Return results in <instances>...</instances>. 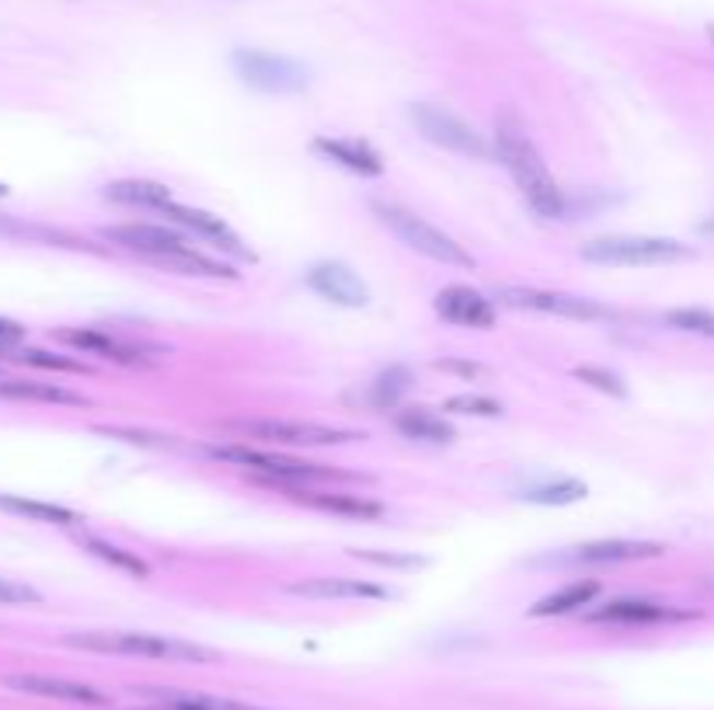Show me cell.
<instances>
[{"mask_svg": "<svg viewBox=\"0 0 714 710\" xmlns=\"http://www.w3.org/2000/svg\"><path fill=\"white\" fill-rule=\"evenodd\" d=\"M495 150H499L502 164L510 167L516 188L523 191V199L530 202L537 217H543V220H565L569 217L565 191L558 188L554 175L540 158V150L534 147L530 137H526L523 123L513 112H502L495 119Z\"/></svg>", "mask_w": 714, "mask_h": 710, "instance_id": "6da1fadb", "label": "cell"}, {"mask_svg": "<svg viewBox=\"0 0 714 710\" xmlns=\"http://www.w3.org/2000/svg\"><path fill=\"white\" fill-rule=\"evenodd\" d=\"M206 456L220 459V464H231L255 474V481L261 488L272 485H321V481H355V474L335 470L325 464H307V459L283 456V453H269V450H255L248 443H231V446H202Z\"/></svg>", "mask_w": 714, "mask_h": 710, "instance_id": "7a4b0ae2", "label": "cell"}, {"mask_svg": "<svg viewBox=\"0 0 714 710\" xmlns=\"http://www.w3.org/2000/svg\"><path fill=\"white\" fill-rule=\"evenodd\" d=\"M370 209L377 213V220L394 230V237H401V244H408L411 252H419L432 261L440 265H449V268H475V255L467 252L464 244H457L449 234H443L440 226H432L429 220H422L419 213H411V209L398 206V202H370Z\"/></svg>", "mask_w": 714, "mask_h": 710, "instance_id": "3957f363", "label": "cell"}, {"mask_svg": "<svg viewBox=\"0 0 714 710\" xmlns=\"http://www.w3.org/2000/svg\"><path fill=\"white\" fill-rule=\"evenodd\" d=\"M223 432L237 435L241 443H255L261 446H342L355 443V439H366L363 432L352 429H335L321 426V421H290V418H234L223 421Z\"/></svg>", "mask_w": 714, "mask_h": 710, "instance_id": "277c9868", "label": "cell"}, {"mask_svg": "<svg viewBox=\"0 0 714 710\" xmlns=\"http://www.w3.org/2000/svg\"><path fill=\"white\" fill-rule=\"evenodd\" d=\"M67 644L84 651H105V655H137V659H161V662H216L210 648L189 641L157 638V635H133V630H95V635H70Z\"/></svg>", "mask_w": 714, "mask_h": 710, "instance_id": "5b68a950", "label": "cell"}, {"mask_svg": "<svg viewBox=\"0 0 714 710\" xmlns=\"http://www.w3.org/2000/svg\"><path fill=\"white\" fill-rule=\"evenodd\" d=\"M582 261L610 265V268H645V265H672L693 258V247L669 237H599L582 244Z\"/></svg>", "mask_w": 714, "mask_h": 710, "instance_id": "8992f818", "label": "cell"}, {"mask_svg": "<svg viewBox=\"0 0 714 710\" xmlns=\"http://www.w3.org/2000/svg\"><path fill=\"white\" fill-rule=\"evenodd\" d=\"M408 119L429 143L454 150V153H460V158L488 161L495 153V143H488L471 123H464L460 115H454L449 108H440L432 102H415L408 108Z\"/></svg>", "mask_w": 714, "mask_h": 710, "instance_id": "52a82bcc", "label": "cell"}, {"mask_svg": "<svg viewBox=\"0 0 714 710\" xmlns=\"http://www.w3.org/2000/svg\"><path fill=\"white\" fill-rule=\"evenodd\" d=\"M234 70L244 84H251L266 94H296L307 88V67L290 60V56L261 53V49H237Z\"/></svg>", "mask_w": 714, "mask_h": 710, "instance_id": "ba28073f", "label": "cell"}, {"mask_svg": "<svg viewBox=\"0 0 714 710\" xmlns=\"http://www.w3.org/2000/svg\"><path fill=\"white\" fill-rule=\"evenodd\" d=\"M495 300L502 306H516V311H537V314H554V317H572V321H610L613 311L604 303L572 296V293H554V290H534V286H499Z\"/></svg>", "mask_w": 714, "mask_h": 710, "instance_id": "9c48e42d", "label": "cell"}, {"mask_svg": "<svg viewBox=\"0 0 714 710\" xmlns=\"http://www.w3.org/2000/svg\"><path fill=\"white\" fill-rule=\"evenodd\" d=\"M102 237L126 247V252H137L147 261L161 265L164 258H175L182 252L196 247L189 237L182 234L178 226H161V223H119V226H105Z\"/></svg>", "mask_w": 714, "mask_h": 710, "instance_id": "30bf717a", "label": "cell"}, {"mask_svg": "<svg viewBox=\"0 0 714 710\" xmlns=\"http://www.w3.org/2000/svg\"><path fill=\"white\" fill-rule=\"evenodd\" d=\"M701 613L680 609L655 600H610L586 613V624H610V627H659V624H687Z\"/></svg>", "mask_w": 714, "mask_h": 710, "instance_id": "8fae6325", "label": "cell"}, {"mask_svg": "<svg viewBox=\"0 0 714 710\" xmlns=\"http://www.w3.org/2000/svg\"><path fill=\"white\" fill-rule=\"evenodd\" d=\"M663 544L652 540H593L569 547L565 554H551L543 558V564H586V568H604V564H631V561H652L663 558Z\"/></svg>", "mask_w": 714, "mask_h": 710, "instance_id": "7c38bea8", "label": "cell"}, {"mask_svg": "<svg viewBox=\"0 0 714 710\" xmlns=\"http://www.w3.org/2000/svg\"><path fill=\"white\" fill-rule=\"evenodd\" d=\"M164 217L172 220V226L185 230V234H192V237H202V241H210L216 252L223 255H231V258H255L248 247H244V241L234 234V230L223 223L220 217L213 213H206V209H196V206H182V202H172L164 209Z\"/></svg>", "mask_w": 714, "mask_h": 710, "instance_id": "4fadbf2b", "label": "cell"}, {"mask_svg": "<svg viewBox=\"0 0 714 710\" xmlns=\"http://www.w3.org/2000/svg\"><path fill=\"white\" fill-rule=\"evenodd\" d=\"M436 314L446 324H454V328H475V331L495 328V321H499L495 303L484 293L471 290V286H446V290H440Z\"/></svg>", "mask_w": 714, "mask_h": 710, "instance_id": "5bb4252c", "label": "cell"}, {"mask_svg": "<svg viewBox=\"0 0 714 710\" xmlns=\"http://www.w3.org/2000/svg\"><path fill=\"white\" fill-rule=\"evenodd\" d=\"M272 491H283L293 502L317 509V512H331V515H346V520H381L384 505L370 502L366 494H349V491H317L311 485H272Z\"/></svg>", "mask_w": 714, "mask_h": 710, "instance_id": "9a60e30c", "label": "cell"}, {"mask_svg": "<svg viewBox=\"0 0 714 710\" xmlns=\"http://www.w3.org/2000/svg\"><path fill=\"white\" fill-rule=\"evenodd\" d=\"M60 341L70 345V349H78V352L98 356V359H108V362H122V366L147 362V356L154 352L140 341H126L119 335H108V331H98V328H67V331H60Z\"/></svg>", "mask_w": 714, "mask_h": 710, "instance_id": "2e32d148", "label": "cell"}, {"mask_svg": "<svg viewBox=\"0 0 714 710\" xmlns=\"http://www.w3.org/2000/svg\"><path fill=\"white\" fill-rule=\"evenodd\" d=\"M307 286L317 296H325V300H331L338 306H366L370 303L366 282L355 276L349 265H342V261L314 265L311 272H307Z\"/></svg>", "mask_w": 714, "mask_h": 710, "instance_id": "e0dca14e", "label": "cell"}, {"mask_svg": "<svg viewBox=\"0 0 714 710\" xmlns=\"http://www.w3.org/2000/svg\"><path fill=\"white\" fill-rule=\"evenodd\" d=\"M314 153L317 158H325L338 167L352 171V175L360 178H381L384 175V161L381 153L373 150L366 140H352V137H317L314 143Z\"/></svg>", "mask_w": 714, "mask_h": 710, "instance_id": "ac0fdd59", "label": "cell"}, {"mask_svg": "<svg viewBox=\"0 0 714 710\" xmlns=\"http://www.w3.org/2000/svg\"><path fill=\"white\" fill-rule=\"evenodd\" d=\"M11 689L17 694H28V697H46V700H63V703H84V707H105L108 697L91 689L84 683H70V679H56V676H8L4 679Z\"/></svg>", "mask_w": 714, "mask_h": 710, "instance_id": "d6986e66", "label": "cell"}, {"mask_svg": "<svg viewBox=\"0 0 714 710\" xmlns=\"http://www.w3.org/2000/svg\"><path fill=\"white\" fill-rule=\"evenodd\" d=\"M290 592H293V596H304V600H387L384 585H373V582H363V579H342V574H331V579L293 582Z\"/></svg>", "mask_w": 714, "mask_h": 710, "instance_id": "ffe728a7", "label": "cell"}, {"mask_svg": "<svg viewBox=\"0 0 714 710\" xmlns=\"http://www.w3.org/2000/svg\"><path fill=\"white\" fill-rule=\"evenodd\" d=\"M102 196L116 206H133V209H157L164 213L167 206L175 202L172 188L161 182H147V178H126V182H112L105 185Z\"/></svg>", "mask_w": 714, "mask_h": 710, "instance_id": "44dd1931", "label": "cell"}, {"mask_svg": "<svg viewBox=\"0 0 714 710\" xmlns=\"http://www.w3.org/2000/svg\"><path fill=\"white\" fill-rule=\"evenodd\" d=\"M394 429H398L405 439H415V443H429V446H446L457 439V429L449 426L446 418L432 415L425 408H405L394 415Z\"/></svg>", "mask_w": 714, "mask_h": 710, "instance_id": "7402d4cb", "label": "cell"}, {"mask_svg": "<svg viewBox=\"0 0 714 710\" xmlns=\"http://www.w3.org/2000/svg\"><path fill=\"white\" fill-rule=\"evenodd\" d=\"M599 596V582L586 579V582H569L561 585L551 596H543L540 603L530 606V617L543 620V617H569V613H578L582 606H589Z\"/></svg>", "mask_w": 714, "mask_h": 710, "instance_id": "603a6c76", "label": "cell"}, {"mask_svg": "<svg viewBox=\"0 0 714 710\" xmlns=\"http://www.w3.org/2000/svg\"><path fill=\"white\" fill-rule=\"evenodd\" d=\"M0 397L43 400V405H73V408L87 405V397H81V394L56 387V383H35V380H0Z\"/></svg>", "mask_w": 714, "mask_h": 710, "instance_id": "cb8c5ba5", "label": "cell"}, {"mask_svg": "<svg viewBox=\"0 0 714 710\" xmlns=\"http://www.w3.org/2000/svg\"><path fill=\"white\" fill-rule=\"evenodd\" d=\"M0 509L25 515V520H32V523H49V526H78L81 523L78 512L52 505V502H35V498H22V494H0Z\"/></svg>", "mask_w": 714, "mask_h": 710, "instance_id": "d4e9b609", "label": "cell"}, {"mask_svg": "<svg viewBox=\"0 0 714 710\" xmlns=\"http://www.w3.org/2000/svg\"><path fill=\"white\" fill-rule=\"evenodd\" d=\"M143 697L157 700L161 710H261L241 700H223V697H206V694H175V689H140Z\"/></svg>", "mask_w": 714, "mask_h": 710, "instance_id": "484cf974", "label": "cell"}, {"mask_svg": "<svg viewBox=\"0 0 714 710\" xmlns=\"http://www.w3.org/2000/svg\"><path fill=\"white\" fill-rule=\"evenodd\" d=\"M586 485L575 481V477H558V481H543V485H530L523 488L516 498L519 502H530V505H575L586 498Z\"/></svg>", "mask_w": 714, "mask_h": 710, "instance_id": "4316f807", "label": "cell"}, {"mask_svg": "<svg viewBox=\"0 0 714 710\" xmlns=\"http://www.w3.org/2000/svg\"><path fill=\"white\" fill-rule=\"evenodd\" d=\"M78 544H81L87 554H95V558L108 561L112 568H119V571H126V574H133V579H150L147 561H140L137 554H129V550H122V547H116V544L102 540V536H78Z\"/></svg>", "mask_w": 714, "mask_h": 710, "instance_id": "83f0119b", "label": "cell"}, {"mask_svg": "<svg viewBox=\"0 0 714 710\" xmlns=\"http://www.w3.org/2000/svg\"><path fill=\"white\" fill-rule=\"evenodd\" d=\"M408 383H411V373H408L405 366H390L387 373H381L377 380L370 383V394H366V400H370L373 408L390 411V408L401 400V394L408 391Z\"/></svg>", "mask_w": 714, "mask_h": 710, "instance_id": "f1b7e54d", "label": "cell"}, {"mask_svg": "<svg viewBox=\"0 0 714 710\" xmlns=\"http://www.w3.org/2000/svg\"><path fill=\"white\" fill-rule=\"evenodd\" d=\"M666 324L676 331L701 335L714 341V314L701 311V306H680V311H666Z\"/></svg>", "mask_w": 714, "mask_h": 710, "instance_id": "f546056e", "label": "cell"}, {"mask_svg": "<svg viewBox=\"0 0 714 710\" xmlns=\"http://www.w3.org/2000/svg\"><path fill=\"white\" fill-rule=\"evenodd\" d=\"M4 352H8V359L28 362V366H43V370H67V373H84L81 362L63 359V356H52V352H43V349H4Z\"/></svg>", "mask_w": 714, "mask_h": 710, "instance_id": "4dcf8cb0", "label": "cell"}, {"mask_svg": "<svg viewBox=\"0 0 714 710\" xmlns=\"http://www.w3.org/2000/svg\"><path fill=\"white\" fill-rule=\"evenodd\" d=\"M446 411L454 415H475V418H499L502 415V405L484 394H457L446 400Z\"/></svg>", "mask_w": 714, "mask_h": 710, "instance_id": "1f68e13d", "label": "cell"}, {"mask_svg": "<svg viewBox=\"0 0 714 710\" xmlns=\"http://www.w3.org/2000/svg\"><path fill=\"white\" fill-rule=\"evenodd\" d=\"M572 373H575L578 380L593 383L596 391H604V394H613V397H628V387H624V380H620L617 373H610V370H599V366H575Z\"/></svg>", "mask_w": 714, "mask_h": 710, "instance_id": "d6a6232c", "label": "cell"}, {"mask_svg": "<svg viewBox=\"0 0 714 710\" xmlns=\"http://www.w3.org/2000/svg\"><path fill=\"white\" fill-rule=\"evenodd\" d=\"M25 603H43V596L32 585L0 579V606H25Z\"/></svg>", "mask_w": 714, "mask_h": 710, "instance_id": "836d02e7", "label": "cell"}, {"mask_svg": "<svg viewBox=\"0 0 714 710\" xmlns=\"http://www.w3.org/2000/svg\"><path fill=\"white\" fill-rule=\"evenodd\" d=\"M355 561H370L381 568H419L422 561L411 558V554H373V550H352Z\"/></svg>", "mask_w": 714, "mask_h": 710, "instance_id": "e575fe53", "label": "cell"}, {"mask_svg": "<svg viewBox=\"0 0 714 710\" xmlns=\"http://www.w3.org/2000/svg\"><path fill=\"white\" fill-rule=\"evenodd\" d=\"M22 338H25V328H22V324H14V321H4V317H0V352H4V349H14V345L22 341Z\"/></svg>", "mask_w": 714, "mask_h": 710, "instance_id": "d590c367", "label": "cell"}, {"mask_svg": "<svg viewBox=\"0 0 714 710\" xmlns=\"http://www.w3.org/2000/svg\"><path fill=\"white\" fill-rule=\"evenodd\" d=\"M436 370H449V373H464V376H478V373H481V366H475V362H471V366H467V362H443V359L436 362Z\"/></svg>", "mask_w": 714, "mask_h": 710, "instance_id": "8d00e7d4", "label": "cell"}, {"mask_svg": "<svg viewBox=\"0 0 714 710\" xmlns=\"http://www.w3.org/2000/svg\"><path fill=\"white\" fill-rule=\"evenodd\" d=\"M701 230H704V234H714V220H707V223H701Z\"/></svg>", "mask_w": 714, "mask_h": 710, "instance_id": "74e56055", "label": "cell"}, {"mask_svg": "<svg viewBox=\"0 0 714 710\" xmlns=\"http://www.w3.org/2000/svg\"><path fill=\"white\" fill-rule=\"evenodd\" d=\"M711 38H714V28H711Z\"/></svg>", "mask_w": 714, "mask_h": 710, "instance_id": "f35d334b", "label": "cell"}, {"mask_svg": "<svg viewBox=\"0 0 714 710\" xmlns=\"http://www.w3.org/2000/svg\"><path fill=\"white\" fill-rule=\"evenodd\" d=\"M157 710H161V707H157Z\"/></svg>", "mask_w": 714, "mask_h": 710, "instance_id": "ab89813d", "label": "cell"}]
</instances>
